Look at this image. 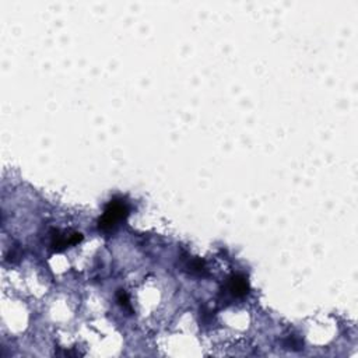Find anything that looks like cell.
<instances>
[{
    "label": "cell",
    "instance_id": "obj_1",
    "mask_svg": "<svg viewBox=\"0 0 358 358\" xmlns=\"http://www.w3.org/2000/svg\"><path fill=\"white\" fill-rule=\"evenodd\" d=\"M129 216V204L122 197H114L105 206L104 213L98 220V228L101 231H112L121 221Z\"/></svg>",
    "mask_w": 358,
    "mask_h": 358
},
{
    "label": "cell",
    "instance_id": "obj_2",
    "mask_svg": "<svg viewBox=\"0 0 358 358\" xmlns=\"http://www.w3.org/2000/svg\"><path fill=\"white\" fill-rule=\"evenodd\" d=\"M83 241V235L80 232H71V234H62L58 230L51 232V246L55 252H62L69 246L77 245Z\"/></svg>",
    "mask_w": 358,
    "mask_h": 358
},
{
    "label": "cell",
    "instance_id": "obj_3",
    "mask_svg": "<svg viewBox=\"0 0 358 358\" xmlns=\"http://www.w3.org/2000/svg\"><path fill=\"white\" fill-rule=\"evenodd\" d=\"M227 290L234 297L242 298L249 293L248 278L245 277L243 274H232L227 281Z\"/></svg>",
    "mask_w": 358,
    "mask_h": 358
},
{
    "label": "cell",
    "instance_id": "obj_4",
    "mask_svg": "<svg viewBox=\"0 0 358 358\" xmlns=\"http://www.w3.org/2000/svg\"><path fill=\"white\" fill-rule=\"evenodd\" d=\"M189 270L193 274H199V276H204L206 274V265L202 259H192L189 262Z\"/></svg>",
    "mask_w": 358,
    "mask_h": 358
},
{
    "label": "cell",
    "instance_id": "obj_5",
    "mask_svg": "<svg viewBox=\"0 0 358 358\" xmlns=\"http://www.w3.org/2000/svg\"><path fill=\"white\" fill-rule=\"evenodd\" d=\"M116 300L119 302V305L123 306L125 309H127V311L132 313L133 309L132 304H130V298H129V294H127L125 290H119V291L116 293Z\"/></svg>",
    "mask_w": 358,
    "mask_h": 358
},
{
    "label": "cell",
    "instance_id": "obj_6",
    "mask_svg": "<svg viewBox=\"0 0 358 358\" xmlns=\"http://www.w3.org/2000/svg\"><path fill=\"white\" fill-rule=\"evenodd\" d=\"M287 348H291V350H300L301 348V341L300 340H294V336L289 337L287 340Z\"/></svg>",
    "mask_w": 358,
    "mask_h": 358
}]
</instances>
